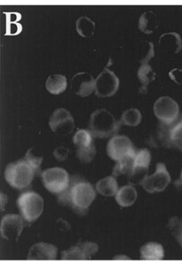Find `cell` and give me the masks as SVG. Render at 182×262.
<instances>
[{
    "label": "cell",
    "instance_id": "cell-22",
    "mask_svg": "<svg viewBox=\"0 0 182 262\" xmlns=\"http://www.w3.org/2000/svg\"><path fill=\"white\" fill-rule=\"evenodd\" d=\"M158 25L156 15L154 12L149 11L142 15L139 23V28L141 32L146 34H151L155 32Z\"/></svg>",
    "mask_w": 182,
    "mask_h": 262
},
{
    "label": "cell",
    "instance_id": "cell-10",
    "mask_svg": "<svg viewBox=\"0 0 182 262\" xmlns=\"http://www.w3.org/2000/svg\"><path fill=\"white\" fill-rule=\"evenodd\" d=\"M51 130L58 135H69L75 130V120L72 114L64 108H58L49 120Z\"/></svg>",
    "mask_w": 182,
    "mask_h": 262
},
{
    "label": "cell",
    "instance_id": "cell-3",
    "mask_svg": "<svg viewBox=\"0 0 182 262\" xmlns=\"http://www.w3.org/2000/svg\"><path fill=\"white\" fill-rule=\"evenodd\" d=\"M121 126L111 112L99 109L91 114L88 130L94 138L106 139L117 135Z\"/></svg>",
    "mask_w": 182,
    "mask_h": 262
},
{
    "label": "cell",
    "instance_id": "cell-32",
    "mask_svg": "<svg viewBox=\"0 0 182 262\" xmlns=\"http://www.w3.org/2000/svg\"><path fill=\"white\" fill-rule=\"evenodd\" d=\"M181 181L182 182V170H181Z\"/></svg>",
    "mask_w": 182,
    "mask_h": 262
},
{
    "label": "cell",
    "instance_id": "cell-12",
    "mask_svg": "<svg viewBox=\"0 0 182 262\" xmlns=\"http://www.w3.org/2000/svg\"><path fill=\"white\" fill-rule=\"evenodd\" d=\"M24 219L17 214H7L1 221V235L4 239L17 240L24 229Z\"/></svg>",
    "mask_w": 182,
    "mask_h": 262
},
{
    "label": "cell",
    "instance_id": "cell-5",
    "mask_svg": "<svg viewBox=\"0 0 182 262\" xmlns=\"http://www.w3.org/2000/svg\"><path fill=\"white\" fill-rule=\"evenodd\" d=\"M41 180L48 191L58 195L67 190L72 180L67 171L61 167L49 168L43 171Z\"/></svg>",
    "mask_w": 182,
    "mask_h": 262
},
{
    "label": "cell",
    "instance_id": "cell-16",
    "mask_svg": "<svg viewBox=\"0 0 182 262\" xmlns=\"http://www.w3.org/2000/svg\"><path fill=\"white\" fill-rule=\"evenodd\" d=\"M58 248L47 243L33 245L29 250L28 260H55L58 257Z\"/></svg>",
    "mask_w": 182,
    "mask_h": 262
},
{
    "label": "cell",
    "instance_id": "cell-19",
    "mask_svg": "<svg viewBox=\"0 0 182 262\" xmlns=\"http://www.w3.org/2000/svg\"><path fill=\"white\" fill-rule=\"evenodd\" d=\"M138 193L132 185H126L119 189L115 195L116 201L119 206L126 208L132 206L136 201Z\"/></svg>",
    "mask_w": 182,
    "mask_h": 262
},
{
    "label": "cell",
    "instance_id": "cell-27",
    "mask_svg": "<svg viewBox=\"0 0 182 262\" xmlns=\"http://www.w3.org/2000/svg\"><path fill=\"white\" fill-rule=\"evenodd\" d=\"M169 137L171 145L182 151V120L171 127Z\"/></svg>",
    "mask_w": 182,
    "mask_h": 262
},
{
    "label": "cell",
    "instance_id": "cell-8",
    "mask_svg": "<svg viewBox=\"0 0 182 262\" xmlns=\"http://www.w3.org/2000/svg\"><path fill=\"white\" fill-rule=\"evenodd\" d=\"M120 85V79L117 75L105 68L95 79L94 92L98 98H110L118 92Z\"/></svg>",
    "mask_w": 182,
    "mask_h": 262
},
{
    "label": "cell",
    "instance_id": "cell-9",
    "mask_svg": "<svg viewBox=\"0 0 182 262\" xmlns=\"http://www.w3.org/2000/svg\"><path fill=\"white\" fill-rule=\"evenodd\" d=\"M135 152L132 142L127 136L117 134L111 137L106 146L108 157L116 162L129 156L135 155Z\"/></svg>",
    "mask_w": 182,
    "mask_h": 262
},
{
    "label": "cell",
    "instance_id": "cell-17",
    "mask_svg": "<svg viewBox=\"0 0 182 262\" xmlns=\"http://www.w3.org/2000/svg\"><path fill=\"white\" fill-rule=\"evenodd\" d=\"M170 126L165 125L160 123L156 128L149 136L148 139V144L153 147H166L171 145L170 137Z\"/></svg>",
    "mask_w": 182,
    "mask_h": 262
},
{
    "label": "cell",
    "instance_id": "cell-26",
    "mask_svg": "<svg viewBox=\"0 0 182 262\" xmlns=\"http://www.w3.org/2000/svg\"><path fill=\"white\" fill-rule=\"evenodd\" d=\"M77 31L83 37H89L94 31V23L87 17H81L77 21Z\"/></svg>",
    "mask_w": 182,
    "mask_h": 262
},
{
    "label": "cell",
    "instance_id": "cell-20",
    "mask_svg": "<svg viewBox=\"0 0 182 262\" xmlns=\"http://www.w3.org/2000/svg\"><path fill=\"white\" fill-rule=\"evenodd\" d=\"M96 189L99 194L103 196H115L119 190V185L117 179L112 175L100 179L96 183Z\"/></svg>",
    "mask_w": 182,
    "mask_h": 262
},
{
    "label": "cell",
    "instance_id": "cell-30",
    "mask_svg": "<svg viewBox=\"0 0 182 262\" xmlns=\"http://www.w3.org/2000/svg\"><path fill=\"white\" fill-rule=\"evenodd\" d=\"M25 158H26L28 161L30 162L31 164L39 172L40 169H41V163H42V157H36V156L34 155L33 152H32V149H30L26 152Z\"/></svg>",
    "mask_w": 182,
    "mask_h": 262
},
{
    "label": "cell",
    "instance_id": "cell-11",
    "mask_svg": "<svg viewBox=\"0 0 182 262\" xmlns=\"http://www.w3.org/2000/svg\"><path fill=\"white\" fill-rule=\"evenodd\" d=\"M152 156L147 149H141L135 152L134 157L133 168L129 180L132 184H140L147 177Z\"/></svg>",
    "mask_w": 182,
    "mask_h": 262
},
{
    "label": "cell",
    "instance_id": "cell-1",
    "mask_svg": "<svg viewBox=\"0 0 182 262\" xmlns=\"http://www.w3.org/2000/svg\"><path fill=\"white\" fill-rule=\"evenodd\" d=\"M96 199V190L89 182L73 177L70 187L58 195L60 203L70 206L75 212L85 214Z\"/></svg>",
    "mask_w": 182,
    "mask_h": 262
},
{
    "label": "cell",
    "instance_id": "cell-6",
    "mask_svg": "<svg viewBox=\"0 0 182 262\" xmlns=\"http://www.w3.org/2000/svg\"><path fill=\"white\" fill-rule=\"evenodd\" d=\"M153 111L157 119L165 125L172 126L179 117V105L176 101L169 96L157 99L154 104Z\"/></svg>",
    "mask_w": 182,
    "mask_h": 262
},
{
    "label": "cell",
    "instance_id": "cell-4",
    "mask_svg": "<svg viewBox=\"0 0 182 262\" xmlns=\"http://www.w3.org/2000/svg\"><path fill=\"white\" fill-rule=\"evenodd\" d=\"M17 206L24 220L32 223L38 220L42 214L44 200L37 192L27 191L19 195L17 200Z\"/></svg>",
    "mask_w": 182,
    "mask_h": 262
},
{
    "label": "cell",
    "instance_id": "cell-18",
    "mask_svg": "<svg viewBox=\"0 0 182 262\" xmlns=\"http://www.w3.org/2000/svg\"><path fill=\"white\" fill-rule=\"evenodd\" d=\"M141 259L146 261H160L165 258V249L160 243L150 242L140 249Z\"/></svg>",
    "mask_w": 182,
    "mask_h": 262
},
{
    "label": "cell",
    "instance_id": "cell-21",
    "mask_svg": "<svg viewBox=\"0 0 182 262\" xmlns=\"http://www.w3.org/2000/svg\"><path fill=\"white\" fill-rule=\"evenodd\" d=\"M46 89L49 93L59 95L65 92L67 87V80L63 75H52L49 77L46 83Z\"/></svg>",
    "mask_w": 182,
    "mask_h": 262
},
{
    "label": "cell",
    "instance_id": "cell-31",
    "mask_svg": "<svg viewBox=\"0 0 182 262\" xmlns=\"http://www.w3.org/2000/svg\"><path fill=\"white\" fill-rule=\"evenodd\" d=\"M69 155V150L67 148L64 146H59L54 151V156L58 161H64L67 158Z\"/></svg>",
    "mask_w": 182,
    "mask_h": 262
},
{
    "label": "cell",
    "instance_id": "cell-29",
    "mask_svg": "<svg viewBox=\"0 0 182 262\" xmlns=\"http://www.w3.org/2000/svg\"><path fill=\"white\" fill-rule=\"evenodd\" d=\"M169 230L182 248V220L178 217L171 219L168 225Z\"/></svg>",
    "mask_w": 182,
    "mask_h": 262
},
{
    "label": "cell",
    "instance_id": "cell-7",
    "mask_svg": "<svg viewBox=\"0 0 182 262\" xmlns=\"http://www.w3.org/2000/svg\"><path fill=\"white\" fill-rule=\"evenodd\" d=\"M172 181L170 172L168 170L166 164L158 163L153 174L147 176L140 185L143 189L149 193L163 192Z\"/></svg>",
    "mask_w": 182,
    "mask_h": 262
},
{
    "label": "cell",
    "instance_id": "cell-28",
    "mask_svg": "<svg viewBox=\"0 0 182 262\" xmlns=\"http://www.w3.org/2000/svg\"><path fill=\"white\" fill-rule=\"evenodd\" d=\"M77 157L78 160L81 163H88L93 161L96 154H97V149H96L95 144L86 148H77L76 150Z\"/></svg>",
    "mask_w": 182,
    "mask_h": 262
},
{
    "label": "cell",
    "instance_id": "cell-25",
    "mask_svg": "<svg viewBox=\"0 0 182 262\" xmlns=\"http://www.w3.org/2000/svg\"><path fill=\"white\" fill-rule=\"evenodd\" d=\"M94 138L90 130L80 129L74 136L73 143L77 148L89 147L94 144Z\"/></svg>",
    "mask_w": 182,
    "mask_h": 262
},
{
    "label": "cell",
    "instance_id": "cell-2",
    "mask_svg": "<svg viewBox=\"0 0 182 262\" xmlns=\"http://www.w3.org/2000/svg\"><path fill=\"white\" fill-rule=\"evenodd\" d=\"M37 173L38 172L36 169L24 157L18 161L9 163L5 169L4 177L9 186L22 190L30 186Z\"/></svg>",
    "mask_w": 182,
    "mask_h": 262
},
{
    "label": "cell",
    "instance_id": "cell-24",
    "mask_svg": "<svg viewBox=\"0 0 182 262\" xmlns=\"http://www.w3.org/2000/svg\"><path fill=\"white\" fill-rule=\"evenodd\" d=\"M143 115L137 108H129L125 111L121 116L120 122L122 125L128 127H137L141 124Z\"/></svg>",
    "mask_w": 182,
    "mask_h": 262
},
{
    "label": "cell",
    "instance_id": "cell-15",
    "mask_svg": "<svg viewBox=\"0 0 182 262\" xmlns=\"http://www.w3.org/2000/svg\"><path fill=\"white\" fill-rule=\"evenodd\" d=\"M153 56V45L150 43V49H149V53L146 55V58L141 61V66H140L138 72H137V76H138L139 80H140L142 84L141 88H140L141 93H146L148 86L155 79V72L152 69V66L149 64V61Z\"/></svg>",
    "mask_w": 182,
    "mask_h": 262
},
{
    "label": "cell",
    "instance_id": "cell-14",
    "mask_svg": "<svg viewBox=\"0 0 182 262\" xmlns=\"http://www.w3.org/2000/svg\"><path fill=\"white\" fill-rule=\"evenodd\" d=\"M71 88L77 95L86 98L95 92V79L87 72H80L72 78Z\"/></svg>",
    "mask_w": 182,
    "mask_h": 262
},
{
    "label": "cell",
    "instance_id": "cell-13",
    "mask_svg": "<svg viewBox=\"0 0 182 262\" xmlns=\"http://www.w3.org/2000/svg\"><path fill=\"white\" fill-rule=\"evenodd\" d=\"M98 252V246L93 242L80 243L61 253L62 260H89Z\"/></svg>",
    "mask_w": 182,
    "mask_h": 262
},
{
    "label": "cell",
    "instance_id": "cell-23",
    "mask_svg": "<svg viewBox=\"0 0 182 262\" xmlns=\"http://www.w3.org/2000/svg\"><path fill=\"white\" fill-rule=\"evenodd\" d=\"M135 155L129 156V157H125L121 160L117 161L112 169V176L115 177H120V176H126L129 178L132 174V168H133Z\"/></svg>",
    "mask_w": 182,
    "mask_h": 262
}]
</instances>
